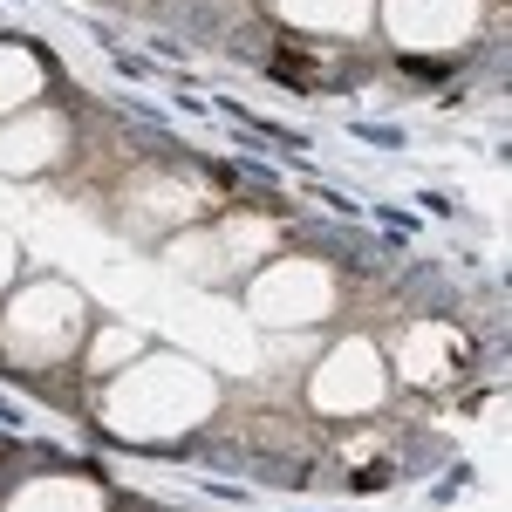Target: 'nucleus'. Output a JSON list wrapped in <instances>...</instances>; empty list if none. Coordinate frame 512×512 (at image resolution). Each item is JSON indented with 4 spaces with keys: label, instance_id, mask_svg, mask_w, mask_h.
<instances>
[{
    "label": "nucleus",
    "instance_id": "1",
    "mask_svg": "<svg viewBox=\"0 0 512 512\" xmlns=\"http://www.w3.org/2000/svg\"><path fill=\"white\" fill-rule=\"evenodd\" d=\"M0 335H7V349L21 355V362H55V355L76 349V335H82V301L69 294V287L41 280V287H28V294L7 308Z\"/></svg>",
    "mask_w": 512,
    "mask_h": 512
},
{
    "label": "nucleus",
    "instance_id": "2",
    "mask_svg": "<svg viewBox=\"0 0 512 512\" xmlns=\"http://www.w3.org/2000/svg\"><path fill=\"white\" fill-rule=\"evenodd\" d=\"M315 403L321 410H376L383 403V362L369 342H342L328 355V369L315 376Z\"/></svg>",
    "mask_w": 512,
    "mask_h": 512
},
{
    "label": "nucleus",
    "instance_id": "3",
    "mask_svg": "<svg viewBox=\"0 0 512 512\" xmlns=\"http://www.w3.org/2000/svg\"><path fill=\"white\" fill-rule=\"evenodd\" d=\"M28 151H35V171H48V164L69 151V123L55 117V110H41V130H35V123H14V130L0 137V171H14V178H21Z\"/></svg>",
    "mask_w": 512,
    "mask_h": 512
},
{
    "label": "nucleus",
    "instance_id": "4",
    "mask_svg": "<svg viewBox=\"0 0 512 512\" xmlns=\"http://www.w3.org/2000/svg\"><path fill=\"white\" fill-rule=\"evenodd\" d=\"M444 355H465V342H458L451 328H437V321L410 328V335H403V376L424 383V390H437V383H444Z\"/></svg>",
    "mask_w": 512,
    "mask_h": 512
},
{
    "label": "nucleus",
    "instance_id": "5",
    "mask_svg": "<svg viewBox=\"0 0 512 512\" xmlns=\"http://www.w3.org/2000/svg\"><path fill=\"white\" fill-rule=\"evenodd\" d=\"M48 69H41V48H21V41H0V117H14V110H28V96H35Z\"/></svg>",
    "mask_w": 512,
    "mask_h": 512
},
{
    "label": "nucleus",
    "instance_id": "6",
    "mask_svg": "<svg viewBox=\"0 0 512 512\" xmlns=\"http://www.w3.org/2000/svg\"><path fill=\"white\" fill-rule=\"evenodd\" d=\"M301 21H315V28H362L369 0H315V7H301Z\"/></svg>",
    "mask_w": 512,
    "mask_h": 512
},
{
    "label": "nucleus",
    "instance_id": "7",
    "mask_svg": "<svg viewBox=\"0 0 512 512\" xmlns=\"http://www.w3.org/2000/svg\"><path fill=\"white\" fill-rule=\"evenodd\" d=\"M137 349H144V335H137V328H117V321H110V335L96 342V355H89V369H110L117 355H137Z\"/></svg>",
    "mask_w": 512,
    "mask_h": 512
},
{
    "label": "nucleus",
    "instance_id": "8",
    "mask_svg": "<svg viewBox=\"0 0 512 512\" xmlns=\"http://www.w3.org/2000/svg\"><path fill=\"white\" fill-rule=\"evenodd\" d=\"M7 274H14V239L0 233V287H7Z\"/></svg>",
    "mask_w": 512,
    "mask_h": 512
}]
</instances>
